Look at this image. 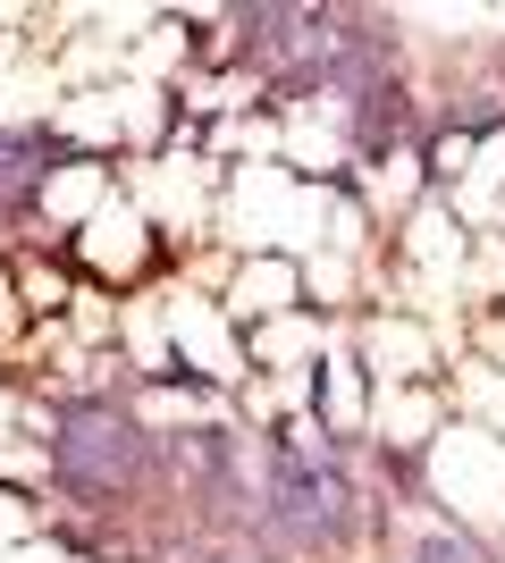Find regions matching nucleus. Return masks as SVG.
<instances>
[{"mask_svg": "<svg viewBox=\"0 0 505 563\" xmlns=\"http://www.w3.org/2000/svg\"><path fill=\"white\" fill-rule=\"evenodd\" d=\"M371 353H380V371L396 362V378H405L413 362H421V336H413V329H380V336H371Z\"/></svg>", "mask_w": 505, "mask_h": 563, "instance_id": "4", "label": "nucleus"}, {"mask_svg": "<svg viewBox=\"0 0 505 563\" xmlns=\"http://www.w3.org/2000/svg\"><path fill=\"white\" fill-rule=\"evenodd\" d=\"M51 202H59V211H85V202H94V168H76V177H59V186H51Z\"/></svg>", "mask_w": 505, "mask_h": 563, "instance_id": "5", "label": "nucleus"}, {"mask_svg": "<svg viewBox=\"0 0 505 563\" xmlns=\"http://www.w3.org/2000/svg\"><path fill=\"white\" fill-rule=\"evenodd\" d=\"M177 336H186V345L202 353V362H211L219 378H228V345H219V329H211V320H202V311H186V303H177Z\"/></svg>", "mask_w": 505, "mask_h": 563, "instance_id": "3", "label": "nucleus"}, {"mask_svg": "<svg viewBox=\"0 0 505 563\" xmlns=\"http://www.w3.org/2000/svg\"><path fill=\"white\" fill-rule=\"evenodd\" d=\"M287 295H295V269H287V261H253V269L237 278V311H278Z\"/></svg>", "mask_w": 505, "mask_h": 563, "instance_id": "1", "label": "nucleus"}, {"mask_svg": "<svg viewBox=\"0 0 505 563\" xmlns=\"http://www.w3.org/2000/svg\"><path fill=\"white\" fill-rule=\"evenodd\" d=\"M135 253H144V228H135V211H101V219H94V261H119V269H127Z\"/></svg>", "mask_w": 505, "mask_h": 563, "instance_id": "2", "label": "nucleus"}]
</instances>
